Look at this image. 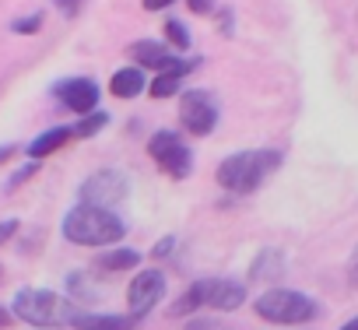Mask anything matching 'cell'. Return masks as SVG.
I'll list each match as a JSON object with an SVG mask.
<instances>
[{
	"instance_id": "obj_11",
	"label": "cell",
	"mask_w": 358,
	"mask_h": 330,
	"mask_svg": "<svg viewBox=\"0 0 358 330\" xmlns=\"http://www.w3.org/2000/svg\"><path fill=\"white\" fill-rule=\"evenodd\" d=\"M130 57H134V67H151V71H169L179 57H172L169 53V46H162V43H155V39H141V43H134L130 46Z\"/></svg>"
},
{
	"instance_id": "obj_8",
	"label": "cell",
	"mask_w": 358,
	"mask_h": 330,
	"mask_svg": "<svg viewBox=\"0 0 358 330\" xmlns=\"http://www.w3.org/2000/svg\"><path fill=\"white\" fill-rule=\"evenodd\" d=\"M53 99H57L64 109H71V113H78V116H88V113L99 109L102 92H99V85H95L92 78H64V81L53 85Z\"/></svg>"
},
{
	"instance_id": "obj_3",
	"label": "cell",
	"mask_w": 358,
	"mask_h": 330,
	"mask_svg": "<svg viewBox=\"0 0 358 330\" xmlns=\"http://www.w3.org/2000/svg\"><path fill=\"white\" fill-rule=\"evenodd\" d=\"M11 316L25 320L29 327H64V323H74L81 316L78 302L60 295V292H50V288H22L11 302Z\"/></svg>"
},
{
	"instance_id": "obj_23",
	"label": "cell",
	"mask_w": 358,
	"mask_h": 330,
	"mask_svg": "<svg viewBox=\"0 0 358 330\" xmlns=\"http://www.w3.org/2000/svg\"><path fill=\"white\" fill-rule=\"evenodd\" d=\"M36 173H39V162H29L25 169H18V173H15V176L4 183V190H15V187H22V183H25V180H32Z\"/></svg>"
},
{
	"instance_id": "obj_15",
	"label": "cell",
	"mask_w": 358,
	"mask_h": 330,
	"mask_svg": "<svg viewBox=\"0 0 358 330\" xmlns=\"http://www.w3.org/2000/svg\"><path fill=\"white\" fill-rule=\"evenodd\" d=\"M137 264H141V253L130 250V246H113V250H106V253L99 257V271H106V274L134 271Z\"/></svg>"
},
{
	"instance_id": "obj_7",
	"label": "cell",
	"mask_w": 358,
	"mask_h": 330,
	"mask_svg": "<svg viewBox=\"0 0 358 330\" xmlns=\"http://www.w3.org/2000/svg\"><path fill=\"white\" fill-rule=\"evenodd\" d=\"M179 123H183V130H190L197 137H208L218 123V99L208 88L183 92L179 95Z\"/></svg>"
},
{
	"instance_id": "obj_28",
	"label": "cell",
	"mask_w": 358,
	"mask_h": 330,
	"mask_svg": "<svg viewBox=\"0 0 358 330\" xmlns=\"http://www.w3.org/2000/svg\"><path fill=\"white\" fill-rule=\"evenodd\" d=\"M172 246H176V239H172V236H165V239H158V243H155V250H151V253H155V257H169V253H172Z\"/></svg>"
},
{
	"instance_id": "obj_22",
	"label": "cell",
	"mask_w": 358,
	"mask_h": 330,
	"mask_svg": "<svg viewBox=\"0 0 358 330\" xmlns=\"http://www.w3.org/2000/svg\"><path fill=\"white\" fill-rule=\"evenodd\" d=\"M43 29V15H29V18H18L15 25H11V32H18V36H32V32H39Z\"/></svg>"
},
{
	"instance_id": "obj_12",
	"label": "cell",
	"mask_w": 358,
	"mask_h": 330,
	"mask_svg": "<svg viewBox=\"0 0 358 330\" xmlns=\"http://www.w3.org/2000/svg\"><path fill=\"white\" fill-rule=\"evenodd\" d=\"M141 92H148V78L141 67H120L109 78V95L113 99H137Z\"/></svg>"
},
{
	"instance_id": "obj_24",
	"label": "cell",
	"mask_w": 358,
	"mask_h": 330,
	"mask_svg": "<svg viewBox=\"0 0 358 330\" xmlns=\"http://www.w3.org/2000/svg\"><path fill=\"white\" fill-rule=\"evenodd\" d=\"M18 229H22V222H18V218H4V222H0V246L11 243Z\"/></svg>"
},
{
	"instance_id": "obj_13",
	"label": "cell",
	"mask_w": 358,
	"mask_h": 330,
	"mask_svg": "<svg viewBox=\"0 0 358 330\" xmlns=\"http://www.w3.org/2000/svg\"><path fill=\"white\" fill-rule=\"evenodd\" d=\"M134 316H116V313H81L71 327L74 330H134Z\"/></svg>"
},
{
	"instance_id": "obj_4",
	"label": "cell",
	"mask_w": 358,
	"mask_h": 330,
	"mask_svg": "<svg viewBox=\"0 0 358 330\" xmlns=\"http://www.w3.org/2000/svg\"><path fill=\"white\" fill-rule=\"evenodd\" d=\"M253 313L274 327H302L309 320H316L320 306L313 295L306 292H295V288H267L257 302H253Z\"/></svg>"
},
{
	"instance_id": "obj_34",
	"label": "cell",
	"mask_w": 358,
	"mask_h": 330,
	"mask_svg": "<svg viewBox=\"0 0 358 330\" xmlns=\"http://www.w3.org/2000/svg\"><path fill=\"white\" fill-rule=\"evenodd\" d=\"M341 330H358V316H355V320H348V323H344Z\"/></svg>"
},
{
	"instance_id": "obj_21",
	"label": "cell",
	"mask_w": 358,
	"mask_h": 330,
	"mask_svg": "<svg viewBox=\"0 0 358 330\" xmlns=\"http://www.w3.org/2000/svg\"><path fill=\"white\" fill-rule=\"evenodd\" d=\"M67 292H71V299H78V302L92 299V285L85 281V274H81V271H74V274L67 278Z\"/></svg>"
},
{
	"instance_id": "obj_9",
	"label": "cell",
	"mask_w": 358,
	"mask_h": 330,
	"mask_svg": "<svg viewBox=\"0 0 358 330\" xmlns=\"http://www.w3.org/2000/svg\"><path fill=\"white\" fill-rule=\"evenodd\" d=\"M162 295H165V274H162V271L148 267V271L134 274V281H130V288H127L130 316H134V320L148 316V313L158 306V299H162Z\"/></svg>"
},
{
	"instance_id": "obj_5",
	"label": "cell",
	"mask_w": 358,
	"mask_h": 330,
	"mask_svg": "<svg viewBox=\"0 0 358 330\" xmlns=\"http://www.w3.org/2000/svg\"><path fill=\"white\" fill-rule=\"evenodd\" d=\"M130 197V176L123 169H113V165H106V169H95L81 180L78 187V201L81 204H92V208H106L113 211L116 204H123Z\"/></svg>"
},
{
	"instance_id": "obj_19",
	"label": "cell",
	"mask_w": 358,
	"mask_h": 330,
	"mask_svg": "<svg viewBox=\"0 0 358 330\" xmlns=\"http://www.w3.org/2000/svg\"><path fill=\"white\" fill-rule=\"evenodd\" d=\"M106 123H109V113L95 109V113H88V116H78V123H74L71 130H74V137H95L99 130H106Z\"/></svg>"
},
{
	"instance_id": "obj_18",
	"label": "cell",
	"mask_w": 358,
	"mask_h": 330,
	"mask_svg": "<svg viewBox=\"0 0 358 330\" xmlns=\"http://www.w3.org/2000/svg\"><path fill=\"white\" fill-rule=\"evenodd\" d=\"M281 271H285V257H281V253H274V250H264V253L253 260V267H250V278H260V281H267V278H281Z\"/></svg>"
},
{
	"instance_id": "obj_25",
	"label": "cell",
	"mask_w": 358,
	"mask_h": 330,
	"mask_svg": "<svg viewBox=\"0 0 358 330\" xmlns=\"http://www.w3.org/2000/svg\"><path fill=\"white\" fill-rule=\"evenodd\" d=\"M53 4H57V11H60L64 18H74V15L85 8V0H53Z\"/></svg>"
},
{
	"instance_id": "obj_10",
	"label": "cell",
	"mask_w": 358,
	"mask_h": 330,
	"mask_svg": "<svg viewBox=\"0 0 358 330\" xmlns=\"http://www.w3.org/2000/svg\"><path fill=\"white\" fill-rule=\"evenodd\" d=\"M201 292H204V306L218 313H236L246 302V285L236 278H204Z\"/></svg>"
},
{
	"instance_id": "obj_14",
	"label": "cell",
	"mask_w": 358,
	"mask_h": 330,
	"mask_svg": "<svg viewBox=\"0 0 358 330\" xmlns=\"http://www.w3.org/2000/svg\"><path fill=\"white\" fill-rule=\"evenodd\" d=\"M71 137H74V130H71V127H50V130H43V134L29 144V158H32V162H39V158H46V155L60 151Z\"/></svg>"
},
{
	"instance_id": "obj_35",
	"label": "cell",
	"mask_w": 358,
	"mask_h": 330,
	"mask_svg": "<svg viewBox=\"0 0 358 330\" xmlns=\"http://www.w3.org/2000/svg\"><path fill=\"white\" fill-rule=\"evenodd\" d=\"M0 274H4V271H0Z\"/></svg>"
},
{
	"instance_id": "obj_2",
	"label": "cell",
	"mask_w": 358,
	"mask_h": 330,
	"mask_svg": "<svg viewBox=\"0 0 358 330\" xmlns=\"http://www.w3.org/2000/svg\"><path fill=\"white\" fill-rule=\"evenodd\" d=\"M60 232L74 246H116L127 236V225H123V218L116 211L92 208V204H74L64 215Z\"/></svg>"
},
{
	"instance_id": "obj_30",
	"label": "cell",
	"mask_w": 358,
	"mask_h": 330,
	"mask_svg": "<svg viewBox=\"0 0 358 330\" xmlns=\"http://www.w3.org/2000/svg\"><path fill=\"white\" fill-rule=\"evenodd\" d=\"M169 4H176V0H144V11H162Z\"/></svg>"
},
{
	"instance_id": "obj_1",
	"label": "cell",
	"mask_w": 358,
	"mask_h": 330,
	"mask_svg": "<svg viewBox=\"0 0 358 330\" xmlns=\"http://www.w3.org/2000/svg\"><path fill=\"white\" fill-rule=\"evenodd\" d=\"M278 165H281V151H274V148H250V151H236V155L222 158L215 180L229 194H257L264 187V180L271 173H278Z\"/></svg>"
},
{
	"instance_id": "obj_27",
	"label": "cell",
	"mask_w": 358,
	"mask_h": 330,
	"mask_svg": "<svg viewBox=\"0 0 358 330\" xmlns=\"http://www.w3.org/2000/svg\"><path fill=\"white\" fill-rule=\"evenodd\" d=\"M348 285L351 288H358V246L351 250V257H348Z\"/></svg>"
},
{
	"instance_id": "obj_29",
	"label": "cell",
	"mask_w": 358,
	"mask_h": 330,
	"mask_svg": "<svg viewBox=\"0 0 358 330\" xmlns=\"http://www.w3.org/2000/svg\"><path fill=\"white\" fill-rule=\"evenodd\" d=\"M218 22H222V32H225V36L236 32V29H232V8H222V11H218Z\"/></svg>"
},
{
	"instance_id": "obj_6",
	"label": "cell",
	"mask_w": 358,
	"mask_h": 330,
	"mask_svg": "<svg viewBox=\"0 0 358 330\" xmlns=\"http://www.w3.org/2000/svg\"><path fill=\"white\" fill-rule=\"evenodd\" d=\"M148 155L155 158V165L172 176V180H187L194 173V151L183 144L176 130H158L151 141H148Z\"/></svg>"
},
{
	"instance_id": "obj_17",
	"label": "cell",
	"mask_w": 358,
	"mask_h": 330,
	"mask_svg": "<svg viewBox=\"0 0 358 330\" xmlns=\"http://www.w3.org/2000/svg\"><path fill=\"white\" fill-rule=\"evenodd\" d=\"M197 309H204V292H201V281H194L190 288L179 292V299L169 306L172 316H194Z\"/></svg>"
},
{
	"instance_id": "obj_20",
	"label": "cell",
	"mask_w": 358,
	"mask_h": 330,
	"mask_svg": "<svg viewBox=\"0 0 358 330\" xmlns=\"http://www.w3.org/2000/svg\"><path fill=\"white\" fill-rule=\"evenodd\" d=\"M165 39L172 50H190V29L179 22V18H169L165 22Z\"/></svg>"
},
{
	"instance_id": "obj_16",
	"label": "cell",
	"mask_w": 358,
	"mask_h": 330,
	"mask_svg": "<svg viewBox=\"0 0 358 330\" xmlns=\"http://www.w3.org/2000/svg\"><path fill=\"white\" fill-rule=\"evenodd\" d=\"M183 78H187V71H158V78L148 81V95L151 99H169V95H176L179 88H183Z\"/></svg>"
},
{
	"instance_id": "obj_32",
	"label": "cell",
	"mask_w": 358,
	"mask_h": 330,
	"mask_svg": "<svg viewBox=\"0 0 358 330\" xmlns=\"http://www.w3.org/2000/svg\"><path fill=\"white\" fill-rule=\"evenodd\" d=\"M187 330H211V323H208V320H190Z\"/></svg>"
},
{
	"instance_id": "obj_26",
	"label": "cell",
	"mask_w": 358,
	"mask_h": 330,
	"mask_svg": "<svg viewBox=\"0 0 358 330\" xmlns=\"http://www.w3.org/2000/svg\"><path fill=\"white\" fill-rule=\"evenodd\" d=\"M215 4H218V0H187L190 15H211V11H215Z\"/></svg>"
},
{
	"instance_id": "obj_31",
	"label": "cell",
	"mask_w": 358,
	"mask_h": 330,
	"mask_svg": "<svg viewBox=\"0 0 358 330\" xmlns=\"http://www.w3.org/2000/svg\"><path fill=\"white\" fill-rule=\"evenodd\" d=\"M15 151H18V144H0V165H4L8 158H15Z\"/></svg>"
},
{
	"instance_id": "obj_33",
	"label": "cell",
	"mask_w": 358,
	"mask_h": 330,
	"mask_svg": "<svg viewBox=\"0 0 358 330\" xmlns=\"http://www.w3.org/2000/svg\"><path fill=\"white\" fill-rule=\"evenodd\" d=\"M11 323V309H4V306H0V330H4Z\"/></svg>"
}]
</instances>
